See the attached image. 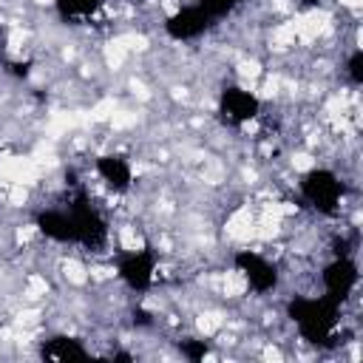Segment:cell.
<instances>
[{
	"instance_id": "8fae6325",
	"label": "cell",
	"mask_w": 363,
	"mask_h": 363,
	"mask_svg": "<svg viewBox=\"0 0 363 363\" xmlns=\"http://www.w3.org/2000/svg\"><path fill=\"white\" fill-rule=\"evenodd\" d=\"M199 6L207 11V17L216 23V20H221V17H227L235 6H241V0H199Z\"/></svg>"
},
{
	"instance_id": "6da1fadb",
	"label": "cell",
	"mask_w": 363,
	"mask_h": 363,
	"mask_svg": "<svg viewBox=\"0 0 363 363\" xmlns=\"http://www.w3.org/2000/svg\"><path fill=\"white\" fill-rule=\"evenodd\" d=\"M337 306L332 298L320 295V298H295L289 312H292V320L298 326V332L312 340V343H320V340H329L335 326H337Z\"/></svg>"
},
{
	"instance_id": "277c9868",
	"label": "cell",
	"mask_w": 363,
	"mask_h": 363,
	"mask_svg": "<svg viewBox=\"0 0 363 363\" xmlns=\"http://www.w3.org/2000/svg\"><path fill=\"white\" fill-rule=\"evenodd\" d=\"M357 286V267L352 258L337 255L326 269H323V295L332 298L335 303H343Z\"/></svg>"
},
{
	"instance_id": "8992f818",
	"label": "cell",
	"mask_w": 363,
	"mask_h": 363,
	"mask_svg": "<svg viewBox=\"0 0 363 363\" xmlns=\"http://www.w3.org/2000/svg\"><path fill=\"white\" fill-rule=\"evenodd\" d=\"M153 275H156V258L150 250L145 247H136V250H128L119 261V278L130 286V289H147L153 284Z\"/></svg>"
},
{
	"instance_id": "ba28073f",
	"label": "cell",
	"mask_w": 363,
	"mask_h": 363,
	"mask_svg": "<svg viewBox=\"0 0 363 363\" xmlns=\"http://www.w3.org/2000/svg\"><path fill=\"white\" fill-rule=\"evenodd\" d=\"M96 170H99L102 182H105L113 193H125V190H130V184H133V167H130V162H128L125 156H116V153L99 156Z\"/></svg>"
},
{
	"instance_id": "3957f363",
	"label": "cell",
	"mask_w": 363,
	"mask_h": 363,
	"mask_svg": "<svg viewBox=\"0 0 363 363\" xmlns=\"http://www.w3.org/2000/svg\"><path fill=\"white\" fill-rule=\"evenodd\" d=\"M235 272L250 289H255L261 295L278 286V267L255 250H241L235 255Z\"/></svg>"
},
{
	"instance_id": "30bf717a",
	"label": "cell",
	"mask_w": 363,
	"mask_h": 363,
	"mask_svg": "<svg viewBox=\"0 0 363 363\" xmlns=\"http://www.w3.org/2000/svg\"><path fill=\"white\" fill-rule=\"evenodd\" d=\"M85 354L88 349L77 337H51L48 343H43V357H51V360H74Z\"/></svg>"
},
{
	"instance_id": "5b68a950",
	"label": "cell",
	"mask_w": 363,
	"mask_h": 363,
	"mask_svg": "<svg viewBox=\"0 0 363 363\" xmlns=\"http://www.w3.org/2000/svg\"><path fill=\"white\" fill-rule=\"evenodd\" d=\"M210 26H213V20L207 17V11H204L199 3L182 6V9H176V11L164 20V31H167L173 40H196V37H201Z\"/></svg>"
},
{
	"instance_id": "7a4b0ae2",
	"label": "cell",
	"mask_w": 363,
	"mask_h": 363,
	"mask_svg": "<svg viewBox=\"0 0 363 363\" xmlns=\"http://www.w3.org/2000/svg\"><path fill=\"white\" fill-rule=\"evenodd\" d=\"M301 196L318 213H335L343 201V182L326 167H312L301 176Z\"/></svg>"
},
{
	"instance_id": "9c48e42d",
	"label": "cell",
	"mask_w": 363,
	"mask_h": 363,
	"mask_svg": "<svg viewBox=\"0 0 363 363\" xmlns=\"http://www.w3.org/2000/svg\"><path fill=\"white\" fill-rule=\"evenodd\" d=\"M105 6V0H54V9L57 14L71 23V26H82V23H91L99 9Z\"/></svg>"
},
{
	"instance_id": "52a82bcc",
	"label": "cell",
	"mask_w": 363,
	"mask_h": 363,
	"mask_svg": "<svg viewBox=\"0 0 363 363\" xmlns=\"http://www.w3.org/2000/svg\"><path fill=\"white\" fill-rule=\"evenodd\" d=\"M258 111H261V99L252 91L235 88V85H230V88L221 91V113L227 116V122L247 125L250 119L258 116Z\"/></svg>"
}]
</instances>
